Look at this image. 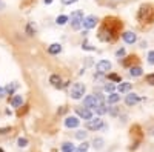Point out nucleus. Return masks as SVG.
<instances>
[{"label": "nucleus", "instance_id": "obj_1", "mask_svg": "<svg viewBox=\"0 0 154 152\" xmlns=\"http://www.w3.org/2000/svg\"><path fill=\"white\" fill-rule=\"evenodd\" d=\"M85 91H86V88H85L83 83H74V85L71 86L69 94H71V97H72L74 100H80V98L83 97Z\"/></svg>", "mask_w": 154, "mask_h": 152}, {"label": "nucleus", "instance_id": "obj_2", "mask_svg": "<svg viewBox=\"0 0 154 152\" xmlns=\"http://www.w3.org/2000/svg\"><path fill=\"white\" fill-rule=\"evenodd\" d=\"M68 20H71V26L74 28V29H79L80 26H82V20H83V11H74L72 14H71V19H68Z\"/></svg>", "mask_w": 154, "mask_h": 152}, {"label": "nucleus", "instance_id": "obj_3", "mask_svg": "<svg viewBox=\"0 0 154 152\" xmlns=\"http://www.w3.org/2000/svg\"><path fill=\"white\" fill-rule=\"evenodd\" d=\"M97 17L96 16H86V17H83V20H82V26L85 28V29H93V28H96V25H97Z\"/></svg>", "mask_w": 154, "mask_h": 152}, {"label": "nucleus", "instance_id": "obj_4", "mask_svg": "<svg viewBox=\"0 0 154 152\" xmlns=\"http://www.w3.org/2000/svg\"><path fill=\"white\" fill-rule=\"evenodd\" d=\"M102 126H103V120H102L100 117L91 118V120H88V123H86V128L91 129V131H97V129L102 128Z\"/></svg>", "mask_w": 154, "mask_h": 152}, {"label": "nucleus", "instance_id": "obj_5", "mask_svg": "<svg viewBox=\"0 0 154 152\" xmlns=\"http://www.w3.org/2000/svg\"><path fill=\"white\" fill-rule=\"evenodd\" d=\"M97 71L100 74H106L108 71H111V63L108 60H100L97 63Z\"/></svg>", "mask_w": 154, "mask_h": 152}, {"label": "nucleus", "instance_id": "obj_6", "mask_svg": "<svg viewBox=\"0 0 154 152\" xmlns=\"http://www.w3.org/2000/svg\"><path fill=\"white\" fill-rule=\"evenodd\" d=\"M83 105H85V108H88V109H91V108L96 109V106H97V98H96V95H86V97L83 98Z\"/></svg>", "mask_w": 154, "mask_h": 152}, {"label": "nucleus", "instance_id": "obj_7", "mask_svg": "<svg viewBox=\"0 0 154 152\" xmlns=\"http://www.w3.org/2000/svg\"><path fill=\"white\" fill-rule=\"evenodd\" d=\"M75 111H77V114H79V117H82L83 120H91L93 118L91 109H88V108H77Z\"/></svg>", "mask_w": 154, "mask_h": 152}, {"label": "nucleus", "instance_id": "obj_8", "mask_svg": "<svg viewBox=\"0 0 154 152\" xmlns=\"http://www.w3.org/2000/svg\"><path fill=\"white\" fill-rule=\"evenodd\" d=\"M80 124V120L77 118V117H66L65 118V126L66 128H69V129H74V128H77V126Z\"/></svg>", "mask_w": 154, "mask_h": 152}, {"label": "nucleus", "instance_id": "obj_9", "mask_svg": "<svg viewBox=\"0 0 154 152\" xmlns=\"http://www.w3.org/2000/svg\"><path fill=\"white\" fill-rule=\"evenodd\" d=\"M122 37H123V40H125L126 43H130V45L136 43V40H137V35H136L134 32H131V31L123 32V34H122Z\"/></svg>", "mask_w": 154, "mask_h": 152}, {"label": "nucleus", "instance_id": "obj_10", "mask_svg": "<svg viewBox=\"0 0 154 152\" xmlns=\"http://www.w3.org/2000/svg\"><path fill=\"white\" fill-rule=\"evenodd\" d=\"M139 100H140V98H139V95L133 92V94H128V95H126L125 103H126L128 106H134V105H137V103H139Z\"/></svg>", "mask_w": 154, "mask_h": 152}, {"label": "nucleus", "instance_id": "obj_11", "mask_svg": "<svg viewBox=\"0 0 154 152\" xmlns=\"http://www.w3.org/2000/svg\"><path fill=\"white\" fill-rule=\"evenodd\" d=\"M48 52H49V54H53V55L60 54V52H62V45H60V43H53V45H49Z\"/></svg>", "mask_w": 154, "mask_h": 152}, {"label": "nucleus", "instance_id": "obj_12", "mask_svg": "<svg viewBox=\"0 0 154 152\" xmlns=\"http://www.w3.org/2000/svg\"><path fill=\"white\" fill-rule=\"evenodd\" d=\"M131 83H128V82H123V83H120L119 86H117V91L120 92V94H123V92H128V91H130L131 89Z\"/></svg>", "mask_w": 154, "mask_h": 152}, {"label": "nucleus", "instance_id": "obj_13", "mask_svg": "<svg viewBox=\"0 0 154 152\" xmlns=\"http://www.w3.org/2000/svg\"><path fill=\"white\" fill-rule=\"evenodd\" d=\"M11 105L14 106V108L22 106V105H23V97H22V95H14V97L11 98Z\"/></svg>", "mask_w": 154, "mask_h": 152}, {"label": "nucleus", "instance_id": "obj_14", "mask_svg": "<svg viewBox=\"0 0 154 152\" xmlns=\"http://www.w3.org/2000/svg\"><path fill=\"white\" fill-rule=\"evenodd\" d=\"M74 151H75V146L72 143H69V142L62 145V152H74Z\"/></svg>", "mask_w": 154, "mask_h": 152}, {"label": "nucleus", "instance_id": "obj_15", "mask_svg": "<svg viewBox=\"0 0 154 152\" xmlns=\"http://www.w3.org/2000/svg\"><path fill=\"white\" fill-rule=\"evenodd\" d=\"M130 74L133 75V77H140V75L143 74V71H142V68H140V66H133L130 69Z\"/></svg>", "mask_w": 154, "mask_h": 152}, {"label": "nucleus", "instance_id": "obj_16", "mask_svg": "<svg viewBox=\"0 0 154 152\" xmlns=\"http://www.w3.org/2000/svg\"><path fill=\"white\" fill-rule=\"evenodd\" d=\"M119 100H120V95H119V94H116V92H111V94L108 95V103H111V105L117 103Z\"/></svg>", "mask_w": 154, "mask_h": 152}, {"label": "nucleus", "instance_id": "obj_17", "mask_svg": "<svg viewBox=\"0 0 154 152\" xmlns=\"http://www.w3.org/2000/svg\"><path fill=\"white\" fill-rule=\"evenodd\" d=\"M103 138H94V140H93V146L97 149V151H100L102 148H103Z\"/></svg>", "mask_w": 154, "mask_h": 152}, {"label": "nucleus", "instance_id": "obj_18", "mask_svg": "<svg viewBox=\"0 0 154 152\" xmlns=\"http://www.w3.org/2000/svg\"><path fill=\"white\" fill-rule=\"evenodd\" d=\"M49 82L53 83L54 86H60V82H62V80H60V77H59L57 74H53V75L49 77Z\"/></svg>", "mask_w": 154, "mask_h": 152}, {"label": "nucleus", "instance_id": "obj_19", "mask_svg": "<svg viewBox=\"0 0 154 152\" xmlns=\"http://www.w3.org/2000/svg\"><path fill=\"white\" fill-rule=\"evenodd\" d=\"M88 149H89V143H88V142H83L74 152H88Z\"/></svg>", "mask_w": 154, "mask_h": 152}, {"label": "nucleus", "instance_id": "obj_20", "mask_svg": "<svg viewBox=\"0 0 154 152\" xmlns=\"http://www.w3.org/2000/svg\"><path fill=\"white\" fill-rule=\"evenodd\" d=\"M96 112L99 114V115H102V114H105V112H108V109H106V105H105V103H102V105H99V106L96 108Z\"/></svg>", "mask_w": 154, "mask_h": 152}, {"label": "nucleus", "instance_id": "obj_21", "mask_svg": "<svg viewBox=\"0 0 154 152\" xmlns=\"http://www.w3.org/2000/svg\"><path fill=\"white\" fill-rule=\"evenodd\" d=\"M68 22V16H59L57 19H56V23L59 25V26H62V25H65Z\"/></svg>", "mask_w": 154, "mask_h": 152}, {"label": "nucleus", "instance_id": "obj_22", "mask_svg": "<svg viewBox=\"0 0 154 152\" xmlns=\"http://www.w3.org/2000/svg\"><path fill=\"white\" fill-rule=\"evenodd\" d=\"M86 137H88V132H85V131H77L75 132V138H79V140H83L85 142Z\"/></svg>", "mask_w": 154, "mask_h": 152}, {"label": "nucleus", "instance_id": "obj_23", "mask_svg": "<svg viewBox=\"0 0 154 152\" xmlns=\"http://www.w3.org/2000/svg\"><path fill=\"white\" fill-rule=\"evenodd\" d=\"M17 146L19 148H26L28 146V140H26V138H19V140H17Z\"/></svg>", "mask_w": 154, "mask_h": 152}, {"label": "nucleus", "instance_id": "obj_24", "mask_svg": "<svg viewBox=\"0 0 154 152\" xmlns=\"http://www.w3.org/2000/svg\"><path fill=\"white\" fill-rule=\"evenodd\" d=\"M16 88H17V85H16V83H11V85H8V86L5 88V92H9V94H12V92H14V89H16Z\"/></svg>", "mask_w": 154, "mask_h": 152}, {"label": "nucleus", "instance_id": "obj_25", "mask_svg": "<svg viewBox=\"0 0 154 152\" xmlns=\"http://www.w3.org/2000/svg\"><path fill=\"white\" fill-rule=\"evenodd\" d=\"M148 63H149V65H154V51H149V54H148Z\"/></svg>", "mask_w": 154, "mask_h": 152}, {"label": "nucleus", "instance_id": "obj_26", "mask_svg": "<svg viewBox=\"0 0 154 152\" xmlns=\"http://www.w3.org/2000/svg\"><path fill=\"white\" fill-rule=\"evenodd\" d=\"M105 91H108V92H112V91H114V85H112V83H108V85H105Z\"/></svg>", "mask_w": 154, "mask_h": 152}, {"label": "nucleus", "instance_id": "obj_27", "mask_svg": "<svg viewBox=\"0 0 154 152\" xmlns=\"http://www.w3.org/2000/svg\"><path fill=\"white\" fill-rule=\"evenodd\" d=\"M146 82H148V83H151V85H154V74L146 75Z\"/></svg>", "mask_w": 154, "mask_h": 152}, {"label": "nucleus", "instance_id": "obj_28", "mask_svg": "<svg viewBox=\"0 0 154 152\" xmlns=\"http://www.w3.org/2000/svg\"><path fill=\"white\" fill-rule=\"evenodd\" d=\"M77 0H62V3L63 5H72V3H75Z\"/></svg>", "mask_w": 154, "mask_h": 152}, {"label": "nucleus", "instance_id": "obj_29", "mask_svg": "<svg viewBox=\"0 0 154 152\" xmlns=\"http://www.w3.org/2000/svg\"><path fill=\"white\" fill-rule=\"evenodd\" d=\"M116 55H117V57H123L125 55V49H119L117 52H116Z\"/></svg>", "mask_w": 154, "mask_h": 152}, {"label": "nucleus", "instance_id": "obj_30", "mask_svg": "<svg viewBox=\"0 0 154 152\" xmlns=\"http://www.w3.org/2000/svg\"><path fill=\"white\" fill-rule=\"evenodd\" d=\"M9 131H11V128H0V134H6Z\"/></svg>", "mask_w": 154, "mask_h": 152}, {"label": "nucleus", "instance_id": "obj_31", "mask_svg": "<svg viewBox=\"0 0 154 152\" xmlns=\"http://www.w3.org/2000/svg\"><path fill=\"white\" fill-rule=\"evenodd\" d=\"M5 97V88L0 86V98H3Z\"/></svg>", "mask_w": 154, "mask_h": 152}, {"label": "nucleus", "instance_id": "obj_32", "mask_svg": "<svg viewBox=\"0 0 154 152\" xmlns=\"http://www.w3.org/2000/svg\"><path fill=\"white\" fill-rule=\"evenodd\" d=\"M109 79H112V80H119V77H117L116 74H111V75H109Z\"/></svg>", "mask_w": 154, "mask_h": 152}, {"label": "nucleus", "instance_id": "obj_33", "mask_svg": "<svg viewBox=\"0 0 154 152\" xmlns=\"http://www.w3.org/2000/svg\"><path fill=\"white\" fill-rule=\"evenodd\" d=\"M43 2H45L46 5H49V3H53V0H43Z\"/></svg>", "mask_w": 154, "mask_h": 152}, {"label": "nucleus", "instance_id": "obj_34", "mask_svg": "<svg viewBox=\"0 0 154 152\" xmlns=\"http://www.w3.org/2000/svg\"><path fill=\"white\" fill-rule=\"evenodd\" d=\"M3 6H5V3H3V2H2V0H0V9H2V8H3Z\"/></svg>", "mask_w": 154, "mask_h": 152}, {"label": "nucleus", "instance_id": "obj_35", "mask_svg": "<svg viewBox=\"0 0 154 152\" xmlns=\"http://www.w3.org/2000/svg\"><path fill=\"white\" fill-rule=\"evenodd\" d=\"M152 134H154V129H152Z\"/></svg>", "mask_w": 154, "mask_h": 152}]
</instances>
